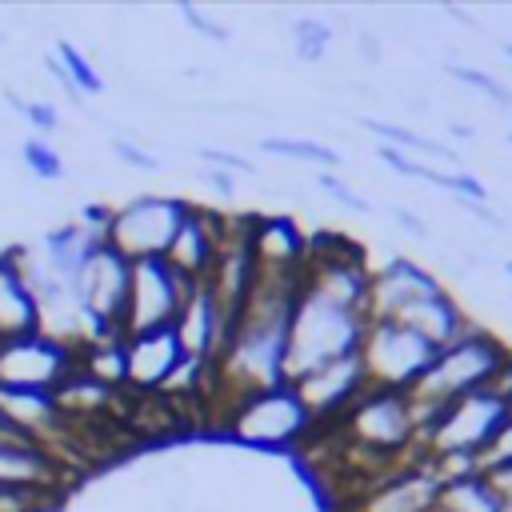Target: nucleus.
<instances>
[{
  "label": "nucleus",
  "instance_id": "obj_1",
  "mask_svg": "<svg viewBox=\"0 0 512 512\" xmlns=\"http://www.w3.org/2000/svg\"><path fill=\"white\" fill-rule=\"evenodd\" d=\"M512 356V348L496 336V328L488 324H472L460 340L436 348V360L424 368V376L404 392L408 404H412V416L424 432V424L452 400L468 396V392H480L492 384V376L500 372V364Z\"/></svg>",
  "mask_w": 512,
  "mask_h": 512
},
{
  "label": "nucleus",
  "instance_id": "obj_2",
  "mask_svg": "<svg viewBox=\"0 0 512 512\" xmlns=\"http://www.w3.org/2000/svg\"><path fill=\"white\" fill-rule=\"evenodd\" d=\"M368 332V316L352 312L344 304H332L316 292L296 296V308L288 316V344H284V380H296L336 356L360 352V340Z\"/></svg>",
  "mask_w": 512,
  "mask_h": 512
},
{
  "label": "nucleus",
  "instance_id": "obj_3",
  "mask_svg": "<svg viewBox=\"0 0 512 512\" xmlns=\"http://www.w3.org/2000/svg\"><path fill=\"white\" fill-rule=\"evenodd\" d=\"M352 452H368L380 468H396L416 456L420 424L412 416V404L404 392L392 388H368L336 424H332Z\"/></svg>",
  "mask_w": 512,
  "mask_h": 512
},
{
  "label": "nucleus",
  "instance_id": "obj_4",
  "mask_svg": "<svg viewBox=\"0 0 512 512\" xmlns=\"http://www.w3.org/2000/svg\"><path fill=\"white\" fill-rule=\"evenodd\" d=\"M220 420L232 440H240L248 448H272V452L296 448L316 432L312 412L304 408V400L296 396V388L288 380L236 396L232 404L220 408Z\"/></svg>",
  "mask_w": 512,
  "mask_h": 512
},
{
  "label": "nucleus",
  "instance_id": "obj_5",
  "mask_svg": "<svg viewBox=\"0 0 512 512\" xmlns=\"http://www.w3.org/2000/svg\"><path fill=\"white\" fill-rule=\"evenodd\" d=\"M508 400H500L492 388L468 392L452 404H444L420 432L416 452L420 456H468V460H484V452L492 448V440L500 436L504 420H508Z\"/></svg>",
  "mask_w": 512,
  "mask_h": 512
},
{
  "label": "nucleus",
  "instance_id": "obj_6",
  "mask_svg": "<svg viewBox=\"0 0 512 512\" xmlns=\"http://www.w3.org/2000/svg\"><path fill=\"white\" fill-rule=\"evenodd\" d=\"M184 208H188V200H180V196H160V192L128 196L124 204L112 208V220H108L104 240L124 260L164 256L168 244H172V236H176V228H180Z\"/></svg>",
  "mask_w": 512,
  "mask_h": 512
},
{
  "label": "nucleus",
  "instance_id": "obj_7",
  "mask_svg": "<svg viewBox=\"0 0 512 512\" xmlns=\"http://www.w3.org/2000/svg\"><path fill=\"white\" fill-rule=\"evenodd\" d=\"M360 360L372 388L408 392L436 360V348L400 320H368V332L360 340Z\"/></svg>",
  "mask_w": 512,
  "mask_h": 512
},
{
  "label": "nucleus",
  "instance_id": "obj_8",
  "mask_svg": "<svg viewBox=\"0 0 512 512\" xmlns=\"http://www.w3.org/2000/svg\"><path fill=\"white\" fill-rule=\"evenodd\" d=\"M128 276H132V260H124L108 240L76 272L72 296H76V304H80V312L88 320V344L100 340V336L120 332L124 304H128Z\"/></svg>",
  "mask_w": 512,
  "mask_h": 512
},
{
  "label": "nucleus",
  "instance_id": "obj_9",
  "mask_svg": "<svg viewBox=\"0 0 512 512\" xmlns=\"http://www.w3.org/2000/svg\"><path fill=\"white\" fill-rule=\"evenodd\" d=\"M184 292H188V280L176 276V268L164 256L132 260L128 304H124L120 332L124 336H136V332H152V328H172Z\"/></svg>",
  "mask_w": 512,
  "mask_h": 512
},
{
  "label": "nucleus",
  "instance_id": "obj_10",
  "mask_svg": "<svg viewBox=\"0 0 512 512\" xmlns=\"http://www.w3.org/2000/svg\"><path fill=\"white\" fill-rule=\"evenodd\" d=\"M72 372H76V348L52 340L48 332L0 340V388L56 392Z\"/></svg>",
  "mask_w": 512,
  "mask_h": 512
},
{
  "label": "nucleus",
  "instance_id": "obj_11",
  "mask_svg": "<svg viewBox=\"0 0 512 512\" xmlns=\"http://www.w3.org/2000/svg\"><path fill=\"white\" fill-rule=\"evenodd\" d=\"M288 384L296 388V396H300L304 408L312 412L316 428H320V424L332 428V424L372 388L360 352L336 356V360H328V364H320V368H312V372H304V376H296V380H288Z\"/></svg>",
  "mask_w": 512,
  "mask_h": 512
},
{
  "label": "nucleus",
  "instance_id": "obj_12",
  "mask_svg": "<svg viewBox=\"0 0 512 512\" xmlns=\"http://www.w3.org/2000/svg\"><path fill=\"white\" fill-rule=\"evenodd\" d=\"M436 492H440V480H436L432 464L416 452L412 460L388 468L368 488H360L344 512H432Z\"/></svg>",
  "mask_w": 512,
  "mask_h": 512
},
{
  "label": "nucleus",
  "instance_id": "obj_13",
  "mask_svg": "<svg viewBox=\"0 0 512 512\" xmlns=\"http://www.w3.org/2000/svg\"><path fill=\"white\" fill-rule=\"evenodd\" d=\"M224 240H228V216L204 208V204H192L184 208L180 216V228L164 252V260L176 268V276H184L188 284H204L224 252Z\"/></svg>",
  "mask_w": 512,
  "mask_h": 512
},
{
  "label": "nucleus",
  "instance_id": "obj_14",
  "mask_svg": "<svg viewBox=\"0 0 512 512\" xmlns=\"http://www.w3.org/2000/svg\"><path fill=\"white\" fill-rule=\"evenodd\" d=\"M248 252L260 276H304L308 264V232L284 212L248 216Z\"/></svg>",
  "mask_w": 512,
  "mask_h": 512
},
{
  "label": "nucleus",
  "instance_id": "obj_15",
  "mask_svg": "<svg viewBox=\"0 0 512 512\" xmlns=\"http://www.w3.org/2000/svg\"><path fill=\"white\" fill-rule=\"evenodd\" d=\"M444 280L424 268L412 256H388L380 268H372L368 284V320H400L416 300L440 292Z\"/></svg>",
  "mask_w": 512,
  "mask_h": 512
},
{
  "label": "nucleus",
  "instance_id": "obj_16",
  "mask_svg": "<svg viewBox=\"0 0 512 512\" xmlns=\"http://www.w3.org/2000/svg\"><path fill=\"white\" fill-rule=\"evenodd\" d=\"M228 312L220 308V300L212 296L208 284H188L184 300H180V312L172 320V332L180 340V352L184 360H196V364H216L224 340H228Z\"/></svg>",
  "mask_w": 512,
  "mask_h": 512
},
{
  "label": "nucleus",
  "instance_id": "obj_17",
  "mask_svg": "<svg viewBox=\"0 0 512 512\" xmlns=\"http://www.w3.org/2000/svg\"><path fill=\"white\" fill-rule=\"evenodd\" d=\"M180 364H184V352L172 328L124 336V388L132 396H156Z\"/></svg>",
  "mask_w": 512,
  "mask_h": 512
},
{
  "label": "nucleus",
  "instance_id": "obj_18",
  "mask_svg": "<svg viewBox=\"0 0 512 512\" xmlns=\"http://www.w3.org/2000/svg\"><path fill=\"white\" fill-rule=\"evenodd\" d=\"M0 420L12 424L20 436L44 444L56 456V440L68 432V420L56 404V392H28V388H0Z\"/></svg>",
  "mask_w": 512,
  "mask_h": 512
},
{
  "label": "nucleus",
  "instance_id": "obj_19",
  "mask_svg": "<svg viewBox=\"0 0 512 512\" xmlns=\"http://www.w3.org/2000/svg\"><path fill=\"white\" fill-rule=\"evenodd\" d=\"M60 484V456L32 440H0V488L44 492L52 496Z\"/></svg>",
  "mask_w": 512,
  "mask_h": 512
},
{
  "label": "nucleus",
  "instance_id": "obj_20",
  "mask_svg": "<svg viewBox=\"0 0 512 512\" xmlns=\"http://www.w3.org/2000/svg\"><path fill=\"white\" fill-rule=\"evenodd\" d=\"M400 324H408L412 332H420L432 348H444V344L460 340L476 320L464 312V304L456 300V292L440 288V292H432V296L416 300V304L400 316Z\"/></svg>",
  "mask_w": 512,
  "mask_h": 512
},
{
  "label": "nucleus",
  "instance_id": "obj_21",
  "mask_svg": "<svg viewBox=\"0 0 512 512\" xmlns=\"http://www.w3.org/2000/svg\"><path fill=\"white\" fill-rule=\"evenodd\" d=\"M28 332H40V312H36L32 288L16 264V252L8 244V248H0V340H16Z\"/></svg>",
  "mask_w": 512,
  "mask_h": 512
},
{
  "label": "nucleus",
  "instance_id": "obj_22",
  "mask_svg": "<svg viewBox=\"0 0 512 512\" xmlns=\"http://www.w3.org/2000/svg\"><path fill=\"white\" fill-rule=\"evenodd\" d=\"M432 512H504V496L496 492L488 472H464V476L440 480Z\"/></svg>",
  "mask_w": 512,
  "mask_h": 512
},
{
  "label": "nucleus",
  "instance_id": "obj_23",
  "mask_svg": "<svg viewBox=\"0 0 512 512\" xmlns=\"http://www.w3.org/2000/svg\"><path fill=\"white\" fill-rule=\"evenodd\" d=\"M76 368L108 392H124V336H100L76 352Z\"/></svg>",
  "mask_w": 512,
  "mask_h": 512
},
{
  "label": "nucleus",
  "instance_id": "obj_24",
  "mask_svg": "<svg viewBox=\"0 0 512 512\" xmlns=\"http://www.w3.org/2000/svg\"><path fill=\"white\" fill-rule=\"evenodd\" d=\"M360 128L372 132V136H380V144L400 148V152H408V156L420 152V156H436V160H444V164H460V152H456L452 144H444V140H436V136H420L416 128H404V124H396V120L360 116Z\"/></svg>",
  "mask_w": 512,
  "mask_h": 512
},
{
  "label": "nucleus",
  "instance_id": "obj_25",
  "mask_svg": "<svg viewBox=\"0 0 512 512\" xmlns=\"http://www.w3.org/2000/svg\"><path fill=\"white\" fill-rule=\"evenodd\" d=\"M260 152L280 156V160L320 164L324 172H332V168L344 164V156H340L336 148H328V144H320V140H308V136H264V140H260Z\"/></svg>",
  "mask_w": 512,
  "mask_h": 512
},
{
  "label": "nucleus",
  "instance_id": "obj_26",
  "mask_svg": "<svg viewBox=\"0 0 512 512\" xmlns=\"http://www.w3.org/2000/svg\"><path fill=\"white\" fill-rule=\"evenodd\" d=\"M332 40H336V28H332L324 16H300V20H292L296 60H304V64H324Z\"/></svg>",
  "mask_w": 512,
  "mask_h": 512
},
{
  "label": "nucleus",
  "instance_id": "obj_27",
  "mask_svg": "<svg viewBox=\"0 0 512 512\" xmlns=\"http://www.w3.org/2000/svg\"><path fill=\"white\" fill-rule=\"evenodd\" d=\"M20 164H24V172L32 176V180H48V184H56V180H64V156L56 152V144H48L44 136H28L24 144H20Z\"/></svg>",
  "mask_w": 512,
  "mask_h": 512
},
{
  "label": "nucleus",
  "instance_id": "obj_28",
  "mask_svg": "<svg viewBox=\"0 0 512 512\" xmlns=\"http://www.w3.org/2000/svg\"><path fill=\"white\" fill-rule=\"evenodd\" d=\"M56 60L64 64V72H68V80L76 84V92H80V100L84 96H100L104 92V76L92 68V60L72 44V40H56Z\"/></svg>",
  "mask_w": 512,
  "mask_h": 512
},
{
  "label": "nucleus",
  "instance_id": "obj_29",
  "mask_svg": "<svg viewBox=\"0 0 512 512\" xmlns=\"http://www.w3.org/2000/svg\"><path fill=\"white\" fill-rule=\"evenodd\" d=\"M444 72H448V80H456V84H464V88H472V92H484V96H488L496 108L512 112V84L496 80L492 72H484V68H472V64H448Z\"/></svg>",
  "mask_w": 512,
  "mask_h": 512
},
{
  "label": "nucleus",
  "instance_id": "obj_30",
  "mask_svg": "<svg viewBox=\"0 0 512 512\" xmlns=\"http://www.w3.org/2000/svg\"><path fill=\"white\" fill-rule=\"evenodd\" d=\"M176 12L184 16V24L196 32V36H204V40H212V44H228V24H220L216 16H208L200 4H176Z\"/></svg>",
  "mask_w": 512,
  "mask_h": 512
},
{
  "label": "nucleus",
  "instance_id": "obj_31",
  "mask_svg": "<svg viewBox=\"0 0 512 512\" xmlns=\"http://www.w3.org/2000/svg\"><path fill=\"white\" fill-rule=\"evenodd\" d=\"M324 192H328V200H336L340 208H348V212H356V216H372V200L368 196H360V192H352L340 176H332V172H320V180H316Z\"/></svg>",
  "mask_w": 512,
  "mask_h": 512
},
{
  "label": "nucleus",
  "instance_id": "obj_32",
  "mask_svg": "<svg viewBox=\"0 0 512 512\" xmlns=\"http://www.w3.org/2000/svg\"><path fill=\"white\" fill-rule=\"evenodd\" d=\"M196 156L208 164V168H220V172H244V176H260V168L248 160V156H240V152H232V148H196Z\"/></svg>",
  "mask_w": 512,
  "mask_h": 512
},
{
  "label": "nucleus",
  "instance_id": "obj_33",
  "mask_svg": "<svg viewBox=\"0 0 512 512\" xmlns=\"http://www.w3.org/2000/svg\"><path fill=\"white\" fill-rule=\"evenodd\" d=\"M112 156L124 160L128 168H144V172H156V168H160V160H156L152 152H144L140 144H132L128 136H112Z\"/></svg>",
  "mask_w": 512,
  "mask_h": 512
},
{
  "label": "nucleus",
  "instance_id": "obj_34",
  "mask_svg": "<svg viewBox=\"0 0 512 512\" xmlns=\"http://www.w3.org/2000/svg\"><path fill=\"white\" fill-rule=\"evenodd\" d=\"M376 156L388 164V172H396V176H404V180H420V176H424V164H420L416 156L400 152V148H388V144H380V148H376Z\"/></svg>",
  "mask_w": 512,
  "mask_h": 512
},
{
  "label": "nucleus",
  "instance_id": "obj_35",
  "mask_svg": "<svg viewBox=\"0 0 512 512\" xmlns=\"http://www.w3.org/2000/svg\"><path fill=\"white\" fill-rule=\"evenodd\" d=\"M508 460H512V408H508V420H504L500 436H496V440H492V448L484 452L480 472H484V468H496V464H508Z\"/></svg>",
  "mask_w": 512,
  "mask_h": 512
},
{
  "label": "nucleus",
  "instance_id": "obj_36",
  "mask_svg": "<svg viewBox=\"0 0 512 512\" xmlns=\"http://www.w3.org/2000/svg\"><path fill=\"white\" fill-rule=\"evenodd\" d=\"M356 56H360L368 68H380V60H384V44H380V36H376L372 28H360V32H356Z\"/></svg>",
  "mask_w": 512,
  "mask_h": 512
},
{
  "label": "nucleus",
  "instance_id": "obj_37",
  "mask_svg": "<svg viewBox=\"0 0 512 512\" xmlns=\"http://www.w3.org/2000/svg\"><path fill=\"white\" fill-rule=\"evenodd\" d=\"M392 220L400 224V232H408V236H416V240H424V236H428V220H424L420 212L404 208V204H392Z\"/></svg>",
  "mask_w": 512,
  "mask_h": 512
},
{
  "label": "nucleus",
  "instance_id": "obj_38",
  "mask_svg": "<svg viewBox=\"0 0 512 512\" xmlns=\"http://www.w3.org/2000/svg\"><path fill=\"white\" fill-rule=\"evenodd\" d=\"M44 72H48V76H52V80H56V84L64 88V96H68L72 104H84V100H80V92H76V84L68 80V72H64V64L56 60V52H48V56H44Z\"/></svg>",
  "mask_w": 512,
  "mask_h": 512
},
{
  "label": "nucleus",
  "instance_id": "obj_39",
  "mask_svg": "<svg viewBox=\"0 0 512 512\" xmlns=\"http://www.w3.org/2000/svg\"><path fill=\"white\" fill-rule=\"evenodd\" d=\"M204 180H208V188H216L220 196H236V188H240L236 176H232V172H220V168H208Z\"/></svg>",
  "mask_w": 512,
  "mask_h": 512
},
{
  "label": "nucleus",
  "instance_id": "obj_40",
  "mask_svg": "<svg viewBox=\"0 0 512 512\" xmlns=\"http://www.w3.org/2000/svg\"><path fill=\"white\" fill-rule=\"evenodd\" d=\"M488 388H492L500 400H508V404H512V356L500 364V372L492 376V384H488Z\"/></svg>",
  "mask_w": 512,
  "mask_h": 512
},
{
  "label": "nucleus",
  "instance_id": "obj_41",
  "mask_svg": "<svg viewBox=\"0 0 512 512\" xmlns=\"http://www.w3.org/2000/svg\"><path fill=\"white\" fill-rule=\"evenodd\" d=\"M444 12H448V16H452V20H456V24H464V28H476V20H472V12H460V8H456V4H448V8H444Z\"/></svg>",
  "mask_w": 512,
  "mask_h": 512
},
{
  "label": "nucleus",
  "instance_id": "obj_42",
  "mask_svg": "<svg viewBox=\"0 0 512 512\" xmlns=\"http://www.w3.org/2000/svg\"><path fill=\"white\" fill-rule=\"evenodd\" d=\"M448 136H456V140H472L476 132H472V124H456V120H452V124H448Z\"/></svg>",
  "mask_w": 512,
  "mask_h": 512
},
{
  "label": "nucleus",
  "instance_id": "obj_43",
  "mask_svg": "<svg viewBox=\"0 0 512 512\" xmlns=\"http://www.w3.org/2000/svg\"><path fill=\"white\" fill-rule=\"evenodd\" d=\"M504 276H508V280H512V260H504Z\"/></svg>",
  "mask_w": 512,
  "mask_h": 512
},
{
  "label": "nucleus",
  "instance_id": "obj_44",
  "mask_svg": "<svg viewBox=\"0 0 512 512\" xmlns=\"http://www.w3.org/2000/svg\"><path fill=\"white\" fill-rule=\"evenodd\" d=\"M504 144H508V148H512V132H504Z\"/></svg>",
  "mask_w": 512,
  "mask_h": 512
},
{
  "label": "nucleus",
  "instance_id": "obj_45",
  "mask_svg": "<svg viewBox=\"0 0 512 512\" xmlns=\"http://www.w3.org/2000/svg\"><path fill=\"white\" fill-rule=\"evenodd\" d=\"M504 56H508V60H512V44H504Z\"/></svg>",
  "mask_w": 512,
  "mask_h": 512
}]
</instances>
